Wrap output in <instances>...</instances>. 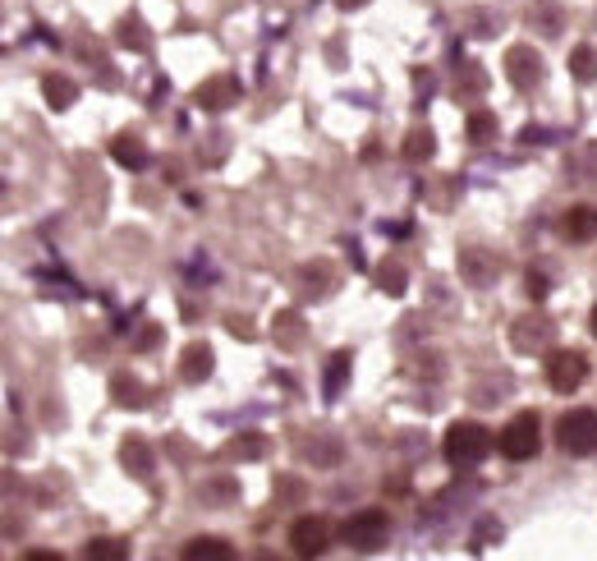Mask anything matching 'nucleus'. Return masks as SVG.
I'll use <instances>...</instances> for the list:
<instances>
[{
    "label": "nucleus",
    "mask_w": 597,
    "mask_h": 561,
    "mask_svg": "<svg viewBox=\"0 0 597 561\" xmlns=\"http://www.w3.org/2000/svg\"><path fill=\"white\" fill-rule=\"evenodd\" d=\"M441 451H446V460H451L455 470H469V465L487 460V451H492V433H487L483 424H474V419H460V424H451Z\"/></svg>",
    "instance_id": "nucleus-1"
},
{
    "label": "nucleus",
    "mask_w": 597,
    "mask_h": 561,
    "mask_svg": "<svg viewBox=\"0 0 597 561\" xmlns=\"http://www.w3.org/2000/svg\"><path fill=\"white\" fill-rule=\"evenodd\" d=\"M542 447V419L533 410L515 414L506 428H501V456L506 460H533Z\"/></svg>",
    "instance_id": "nucleus-2"
},
{
    "label": "nucleus",
    "mask_w": 597,
    "mask_h": 561,
    "mask_svg": "<svg viewBox=\"0 0 597 561\" xmlns=\"http://www.w3.org/2000/svg\"><path fill=\"white\" fill-rule=\"evenodd\" d=\"M556 442L570 456H593L597 451V414L593 410H565L556 424Z\"/></svg>",
    "instance_id": "nucleus-3"
},
{
    "label": "nucleus",
    "mask_w": 597,
    "mask_h": 561,
    "mask_svg": "<svg viewBox=\"0 0 597 561\" xmlns=\"http://www.w3.org/2000/svg\"><path fill=\"white\" fill-rule=\"evenodd\" d=\"M345 543L359 552H377L386 543V534H391V520H386L382 506H368V511H354L350 520H345Z\"/></svg>",
    "instance_id": "nucleus-4"
},
{
    "label": "nucleus",
    "mask_w": 597,
    "mask_h": 561,
    "mask_svg": "<svg viewBox=\"0 0 597 561\" xmlns=\"http://www.w3.org/2000/svg\"><path fill=\"white\" fill-rule=\"evenodd\" d=\"M584 378H588V355H579V350H552L547 355V382H552V391L575 396L584 387Z\"/></svg>",
    "instance_id": "nucleus-5"
},
{
    "label": "nucleus",
    "mask_w": 597,
    "mask_h": 561,
    "mask_svg": "<svg viewBox=\"0 0 597 561\" xmlns=\"http://www.w3.org/2000/svg\"><path fill=\"white\" fill-rule=\"evenodd\" d=\"M290 548L294 557H322V552L331 548V525L317 516H304L290 525Z\"/></svg>",
    "instance_id": "nucleus-6"
},
{
    "label": "nucleus",
    "mask_w": 597,
    "mask_h": 561,
    "mask_svg": "<svg viewBox=\"0 0 597 561\" xmlns=\"http://www.w3.org/2000/svg\"><path fill=\"white\" fill-rule=\"evenodd\" d=\"M506 79L515 83L519 92H533L542 83V56L533 46H510L506 51Z\"/></svg>",
    "instance_id": "nucleus-7"
},
{
    "label": "nucleus",
    "mask_w": 597,
    "mask_h": 561,
    "mask_svg": "<svg viewBox=\"0 0 597 561\" xmlns=\"http://www.w3.org/2000/svg\"><path fill=\"white\" fill-rule=\"evenodd\" d=\"M510 341H515L519 355H538V350H547V345L556 341V322H547V318H519L515 327H510Z\"/></svg>",
    "instance_id": "nucleus-8"
},
{
    "label": "nucleus",
    "mask_w": 597,
    "mask_h": 561,
    "mask_svg": "<svg viewBox=\"0 0 597 561\" xmlns=\"http://www.w3.org/2000/svg\"><path fill=\"white\" fill-rule=\"evenodd\" d=\"M460 276H464V286L487 290L501 276V258L487 249H460Z\"/></svg>",
    "instance_id": "nucleus-9"
},
{
    "label": "nucleus",
    "mask_w": 597,
    "mask_h": 561,
    "mask_svg": "<svg viewBox=\"0 0 597 561\" xmlns=\"http://www.w3.org/2000/svg\"><path fill=\"white\" fill-rule=\"evenodd\" d=\"M235 102H239L235 74H216V79H207L203 88H198V106H203V111H230Z\"/></svg>",
    "instance_id": "nucleus-10"
},
{
    "label": "nucleus",
    "mask_w": 597,
    "mask_h": 561,
    "mask_svg": "<svg viewBox=\"0 0 597 561\" xmlns=\"http://www.w3.org/2000/svg\"><path fill=\"white\" fill-rule=\"evenodd\" d=\"M561 235H565V240H575V244L597 240V207L593 203H575L561 217Z\"/></svg>",
    "instance_id": "nucleus-11"
},
{
    "label": "nucleus",
    "mask_w": 597,
    "mask_h": 561,
    "mask_svg": "<svg viewBox=\"0 0 597 561\" xmlns=\"http://www.w3.org/2000/svg\"><path fill=\"white\" fill-rule=\"evenodd\" d=\"M111 396H115L120 410H147V401H152V396H147V382H138L134 373H115V378H111Z\"/></svg>",
    "instance_id": "nucleus-12"
},
{
    "label": "nucleus",
    "mask_w": 597,
    "mask_h": 561,
    "mask_svg": "<svg viewBox=\"0 0 597 561\" xmlns=\"http://www.w3.org/2000/svg\"><path fill=\"white\" fill-rule=\"evenodd\" d=\"M212 345H189V350H184V359H180V378L184 382H207L212 378Z\"/></svg>",
    "instance_id": "nucleus-13"
},
{
    "label": "nucleus",
    "mask_w": 597,
    "mask_h": 561,
    "mask_svg": "<svg viewBox=\"0 0 597 561\" xmlns=\"http://www.w3.org/2000/svg\"><path fill=\"white\" fill-rule=\"evenodd\" d=\"M120 460H124V470L134 474V479H152V470H157V460H152V451H147V442H138V437H129L120 447Z\"/></svg>",
    "instance_id": "nucleus-14"
},
{
    "label": "nucleus",
    "mask_w": 597,
    "mask_h": 561,
    "mask_svg": "<svg viewBox=\"0 0 597 561\" xmlns=\"http://www.w3.org/2000/svg\"><path fill=\"white\" fill-rule=\"evenodd\" d=\"M111 157L120 161L124 171H138V166H147V161H152V152H147V143L143 138H134V134H120L111 143Z\"/></svg>",
    "instance_id": "nucleus-15"
},
{
    "label": "nucleus",
    "mask_w": 597,
    "mask_h": 561,
    "mask_svg": "<svg viewBox=\"0 0 597 561\" xmlns=\"http://www.w3.org/2000/svg\"><path fill=\"white\" fill-rule=\"evenodd\" d=\"M42 92H46V102L56 106V111H69V106L79 102V83L65 79V74H46V79H42Z\"/></svg>",
    "instance_id": "nucleus-16"
},
{
    "label": "nucleus",
    "mask_w": 597,
    "mask_h": 561,
    "mask_svg": "<svg viewBox=\"0 0 597 561\" xmlns=\"http://www.w3.org/2000/svg\"><path fill=\"white\" fill-rule=\"evenodd\" d=\"M184 561H235V548L226 539H189L184 543Z\"/></svg>",
    "instance_id": "nucleus-17"
},
{
    "label": "nucleus",
    "mask_w": 597,
    "mask_h": 561,
    "mask_svg": "<svg viewBox=\"0 0 597 561\" xmlns=\"http://www.w3.org/2000/svg\"><path fill=\"white\" fill-rule=\"evenodd\" d=\"M350 364H354L350 350H336V355H331V364H327V382H322V391H327V401H336L340 391H345V378H350Z\"/></svg>",
    "instance_id": "nucleus-18"
},
{
    "label": "nucleus",
    "mask_w": 597,
    "mask_h": 561,
    "mask_svg": "<svg viewBox=\"0 0 597 561\" xmlns=\"http://www.w3.org/2000/svg\"><path fill=\"white\" fill-rule=\"evenodd\" d=\"M400 152H405V161H428L437 152V138H432V129H409Z\"/></svg>",
    "instance_id": "nucleus-19"
},
{
    "label": "nucleus",
    "mask_w": 597,
    "mask_h": 561,
    "mask_svg": "<svg viewBox=\"0 0 597 561\" xmlns=\"http://www.w3.org/2000/svg\"><path fill=\"white\" fill-rule=\"evenodd\" d=\"M405 281H409L405 263H391V258H386V263L377 267V290H382V295H405Z\"/></svg>",
    "instance_id": "nucleus-20"
},
{
    "label": "nucleus",
    "mask_w": 597,
    "mask_h": 561,
    "mask_svg": "<svg viewBox=\"0 0 597 561\" xmlns=\"http://www.w3.org/2000/svg\"><path fill=\"white\" fill-rule=\"evenodd\" d=\"M570 74H575L579 83H597V51L593 46H575V51H570Z\"/></svg>",
    "instance_id": "nucleus-21"
},
{
    "label": "nucleus",
    "mask_w": 597,
    "mask_h": 561,
    "mask_svg": "<svg viewBox=\"0 0 597 561\" xmlns=\"http://www.w3.org/2000/svg\"><path fill=\"white\" fill-rule=\"evenodd\" d=\"M83 557L88 561H124L129 548H124V539H92L88 548H83Z\"/></svg>",
    "instance_id": "nucleus-22"
},
{
    "label": "nucleus",
    "mask_w": 597,
    "mask_h": 561,
    "mask_svg": "<svg viewBox=\"0 0 597 561\" xmlns=\"http://www.w3.org/2000/svg\"><path fill=\"white\" fill-rule=\"evenodd\" d=\"M464 134L474 138V143H492V138H496V115L492 111H474V115H469V129H464Z\"/></svg>",
    "instance_id": "nucleus-23"
},
{
    "label": "nucleus",
    "mask_w": 597,
    "mask_h": 561,
    "mask_svg": "<svg viewBox=\"0 0 597 561\" xmlns=\"http://www.w3.org/2000/svg\"><path fill=\"white\" fill-rule=\"evenodd\" d=\"M230 456H244V460H262V456H267V437H258V433H248V437H235V442H230Z\"/></svg>",
    "instance_id": "nucleus-24"
},
{
    "label": "nucleus",
    "mask_w": 597,
    "mask_h": 561,
    "mask_svg": "<svg viewBox=\"0 0 597 561\" xmlns=\"http://www.w3.org/2000/svg\"><path fill=\"white\" fill-rule=\"evenodd\" d=\"M570 171H575L579 180H597V143H584V148L575 152V161H570Z\"/></svg>",
    "instance_id": "nucleus-25"
},
{
    "label": "nucleus",
    "mask_w": 597,
    "mask_h": 561,
    "mask_svg": "<svg viewBox=\"0 0 597 561\" xmlns=\"http://www.w3.org/2000/svg\"><path fill=\"white\" fill-rule=\"evenodd\" d=\"M276 341H281V345H299V341H304L299 313H281V318H276Z\"/></svg>",
    "instance_id": "nucleus-26"
},
{
    "label": "nucleus",
    "mask_w": 597,
    "mask_h": 561,
    "mask_svg": "<svg viewBox=\"0 0 597 561\" xmlns=\"http://www.w3.org/2000/svg\"><path fill=\"white\" fill-rule=\"evenodd\" d=\"M120 42H124V46H138V51H147L143 23H138V19H124V23H120Z\"/></svg>",
    "instance_id": "nucleus-27"
},
{
    "label": "nucleus",
    "mask_w": 597,
    "mask_h": 561,
    "mask_svg": "<svg viewBox=\"0 0 597 561\" xmlns=\"http://www.w3.org/2000/svg\"><path fill=\"white\" fill-rule=\"evenodd\" d=\"M492 539H501V520H492V516H487V520H478V529H474V548L483 552Z\"/></svg>",
    "instance_id": "nucleus-28"
},
{
    "label": "nucleus",
    "mask_w": 597,
    "mask_h": 561,
    "mask_svg": "<svg viewBox=\"0 0 597 561\" xmlns=\"http://www.w3.org/2000/svg\"><path fill=\"white\" fill-rule=\"evenodd\" d=\"M198 497H203V502H216V497H221V502H230V497H235V483H230V479L203 483V488H198Z\"/></svg>",
    "instance_id": "nucleus-29"
},
{
    "label": "nucleus",
    "mask_w": 597,
    "mask_h": 561,
    "mask_svg": "<svg viewBox=\"0 0 597 561\" xmlns=\"http://www.w3.org/2000/svg\"><path fill=\"white\" fill-rule=\"evenodd\" d=\"M524 290H529V299H547V290H552V286H547V276L533 267V272H529V286H524Z\"/></svg>",
    "instance_id": "nucleus-30"
},
{
    "label": "nucleus",
    "mask_w": 597,
    "mask_h": 561,
    "mask_svg": "<svg viewBox=\"0 0 597 561\" xmlns=\"http://www.w3.org/2000/svg\"><path fill=\"white\" fill-rule=\"evenodd\" d=\"M414 88H418V102H414V106H428V97H432V74H423V69H418V74H414Z\"/></svg>",
    "instance_id": "nucleus-31"
},
{
    "label": "nucleus",
    "mask_w": 597,
    "mask_h": 561,
    "mask_svg": "<svg viewBox=\"0 0 597 561\" xmlns=\"http://www.w3.org/2000/svg\"><path fill=\"white\" fill-rule=\"evenodd\" d=\"M469 23H478V28H474L478 37H492V33H496V28H492V14H487V10H474V14H469Z\"/></svg>",
    "instance_id": "nucleus-32"
},
{
    "label": "nucleus",
    "mask_w": 597,
    "mask_h": 561,
    "mask_svg": "<svg viewBox=\"0 0 597 561\" xmlns=\"http://www.w3.org/2000/svg\"><path fill=\"white\" fill-rule=\"evenodd\" d=\"M157 336H161V332H157V327H147V332H143V336H138V350H147V345H157Z\"/></svg>",
    "instance_id": "nucleus-33"
},
{
    "label": "nucleus",
    "mask_w": 597,
    "mask_h": 561,
    "mask_svg": "<svg viewBox=\"0 0 597 561\" xmlns=\"http://www.w3.org/2000/svg\"><path fill=\"white\" fill-rule=\"evenodd\" d=\"M340 5H345V10H354V5H368V0H340Z\"/></svg>",
    "instance_id": "nucleus-34"
},
{
    "label": "nucleus",
    "mask_w": 597,
    "mask_h": 561,
    "mask_svg": "<svg viewBox=\"0 0 597 561\" xmlns=\"http://www.w3.org/2000/svg\"><path fill=\"white\" fill-rule=\"evenodd\" d=\"M593 336H597V309H593Z\"/></svg>",
    "instance_id": "nucleus-35"
}]
</instances>
